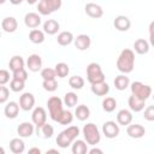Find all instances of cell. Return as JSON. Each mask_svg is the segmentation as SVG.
Listing matches in <instances>:
<instances>
[{
    "mask_svg": "<svg viewBox=\"0 0 154 154\" xmlns=\"http://www.w3.org/2000/svg\"><path fill=\"white\" fill-rule=\"evenodd\" d=\"M135 67V53L134 51L125 48L120 52L118 59H117V69L119 72L126 75L132 72Z\"/></svg>",
    "mask_w": 154,
    "mask_h": 154,
    "instance_id": "obj_1",
    "label": "cell"
},
{
    "mask_svg": "<svg viewBox=\"0 0 154 154\" xmlns=\"http://www.w3.org/2000/svg\"><path fill=\"white\" fill-rule=\"evenodd\" d=\"M78 135H79V128L76 126V125H72V126H69L67 129L63 130L58 135L55 142H57L58 147H60V148H67L78 137Z\"/></svg>",
    "mask_w": 154,
    "mask_h": 154,
    "instance_id": "obj_2",
    "label": "cell"
},
{
    "mask_svg": "<svg viewBox=\"0 0 154 154\" xmlns=\"http://www.w3.org/2000/svg\"><path fill=\"white\" fill-rule=\"evenodd\" d=\"M83 136H84L85 142L88 144H90V146L97 144L100 142V140H101L100 131H99L97 126L94 123H87L83 126Z\"/></svg>",
    "mask_w": 154,
    "mask_h": 154,
    "instance_id": "obj_3",
    "label": "cell"
},
{
    "mask_svg": "<svg viewBox=\"0 0 154 154\" xmlns=\"http://www.w3.org/2000/svg\"><path fill=\"white\" fill-rule=\"evenodd\" d=\"M47 106H48V111H49V116H51L52 120L58 122L59 117L64 112L63 100L60 97H58V96H51L48 99V101H47Z\"/></svg>",
    "mask_w": 154,
    "mask_h": 154,
    "instance_id": "obj_4",
    "label": "cell"
},
{
    "mask_svg": "<svg viewBox=\"0 0 154 154\" xmlns=\"http://www.w3.org/2000/svg\"><path fill=\"white\" fill-rule=\"evenodd\" d=\"M87 79L90 84L105 81V75L102 72L101 66L97 63H90L87 66Z\"/></svg>",
    "mask_w": 154,
    "mask_h": 154,
    "instance_id": "obj_5",
    "label": "cell"
},
{
    "mask_svg": "<svg viewBox=\"0 0 154 154\" xmlns=\"http://www.w3.org/2000/svg\"><path fill=\"white\" fill-rule=\"evenodd\" d=\"M63 5L61 0H40L37 4L38 13L42 16H48L55 11H58Z\"/></svg>",
    "mask_w": 154,
    "mask_h": 154,
    "instance_id": "obj_6",
    "label": "cell"
},
{
    "mask_svg": "<svg viewBox=\"0 0 154 154\" xmlns=\"http://www.w3.org/2000/svg\"><path fill=\"white\" fill-rule=\"evenodd\" d=\"M130 89H131V94H132V95H135V96H137L138 99L144 100V101H146V100L150 96V94H152V87L148 85V84H144V83H142V82H138V81L132 82L131 85H130Z\"/></svg>",
    "mask_w": 154,
    "mask_h": 154,
    "instance_id": "obj_7",
    "label": "cell"
},
{
    "mask_svg": "<svg viewBox=\"0 0 154 154\" xmlns=\"http://www.w3.org/2000/svg\"><path fill=\"white\" fill-rule=\"evenodd\" d=\"M102 132L107 138H114L119 135V125L113 120L105 122L102 125Z\"/></svg>",
    "mask_w": 154,
    "mask_h": 154,
    "instance_id": "obj_8",
    "label": "cell"
},
{
    "mask_svg": "<svg viewBox=\"0 0 154 154\" xmlns=\"http://www.w3.org/2000/svg\"><path fill=\"white\" fill-rule=\"evenodd\" d=\"M31 119H32V123L36 125L37 130L46 123L47 120V113L45 111L43 107H36L34 108L32 111V114H31Z\"/></svg>",
    "mask_w": 154,
    "mask_h": 154,
    "instance_id": "obj_9",
    "label": "cell"
},
{
    "mask_svg": "<svg viewBox=\"0 0 154 154\" xmlns=\"http://www.w3.org/2000/svg\"><path fill=\"white\" fill-rule=\"evenodd\" d=\"M126 134L131 138H141L146 135V129L141 124H129L126 125Z\"/></svg>",
    "mask_w": 154,
    "mask_h": 154,
    "instance_id": "obj_10",
    "label": "cell"
},
{
    "mask_svg": "<svg viewBox=\"0 0 154 154\" xmlns=\"http://www.w3.org/2000/svg\"><path fill=\"white\" fill-rule=\"evenodd\" d=\"M84 10H85V13H87L90 18L97 19V18H101V17L103 16V10H102V7H101L100 5H97V4H95V2H88V4L85 5Z\"/></svg>",
    "mask_w": 154,
    "mask_h": 154,
    "instance_id": "obj_11",
    "label": "cell"
},
{
    "mask_svg": "<svg viewBox=\"0 0 154 154\" xmlns=\"http://www.w3.org/2000/svg\"><path fill=\"white\" fill-rule=\"evenodd\" d=\"M35 105V97L31 93H24L19 97V107L23 111H30Z\"/></svg>",
    "mask_w": 154,
    "mask_h": 154,
    "instance_id": "obj_12",
    "label": "cell"
},
{
    "mask_svg": "<svg viewBox=\"0 0 154 154\" xmlns=\"http://www.w3.org/2000/svg\"><path fill=\"white\" fill-rule=\"evenodd\" d=\"M113 25H114V28H116L117 30H119V31H128V30L130 29V26H131V22H130V19H129L126 16L120 14V16H117V17L114 18Z\"/></svg>",
    "mask_w": 154,
    "mask_h": 154,
    "instance_id": "obj_13",
    "label": "cell"
},
{
    "mask_svg": "<svg viewBox=\"0 0 154 154\" xmlns=\"http://www.w3.org/2000/svg\"><path fill=\"white\" fill-rule=\"evenodd\" d=\"M26 66L29 69V71L31 72H37L41 70L42 67V59L38 54H31L29 55L28 60H26Z\"/></svg>",
    "mask_w": 154,
    "mask_h": 154,
    "instance_id": "obj_14",
    "label": "cell"
},
{
    "mask_svg": "<svg viewBox=\"0 0 154 154\" xmlns=\"http://www.w3.org/2000/svg\"><path fill=\"white\" fill-rule=\"evenodd\" d=\"M24 24L30 29H36L41 24V17L35 12H29L24 16Z\"/></svg>",
    "mask_w": 154,
    "mask_h": 154,
    "instance_id": "obj_15",
    "label": "cell"
},
{
    "mask_svg": "<svg viewBox=\"0 0 154 154\" xmlns=\"http://www.w3.org/2000/svg\"><path fill=\"white\" fill-rule=\"evenodd\" d=\"M73 42H75V47L79 51H85L90 47V43H91V40L88 35L85 34H81L78 35L76 38H73Z\"/></svg>",
    "mask_w": 154,
    "mask_h": 154,
    "instance_id": "obj_16",
    "label": "cell"
},
{
    "mask_svg": "<svg viewBox=\"0 0 154 154\" xmlns=\"http://www.w3.org/2000/svg\"><path fill=\"white\" fill-rule=\"evenodd\" d=\"M91 93L96 96H105L109 93V85L105 81L94 83L91 84Z\"/></svg>",
    "mask_w": 154,
    "mask_h": 154,
    "instance_id": "obj_17",
    "label": "cell"
},
{
    "mask_svg": "<svg viewBox=\"0 0 154 154\" xmlns=\"http://www.w3.org/2000/svg\"><path fill=\"white\" fill-rule=\"evenodd\" d=\"M17 134L19 135V137H30L34 134V125L29 122H23L18 125L17 128Z\"/></svg>",
    "mask_w": 154,
    "mask_h": 154,
    "instance_id": "obj_18",
    "label": "cell"
},
{
    "mask_svg": "<svg viewBox=\"0 0 154 154\" xmlns=\"http://www.w3.org/2000/svg\"><path fill=\"white\" fill-rule=\"evenodd\" d=\"M1 28L6 32H14L18 28V22L14 17H5L1 22Z\"/></svg>",
    "mask_w": 154,
    "mask_h": 154,
    "instance_id": "obj_19",
    "label": "cell"
},
{
    "mask_svg": "<svg viewBox=\"0 0 154 154\" xmlns=\"http://www.w3.org/2000/svg\"><path fill=\"white\" fill-rule=\"evenodd\" d=\"M19 108L20 107H19V105L16 101H10V102L6 103V106L4 108V113H5V116L7 118L14 119L18 116V113H19Z\"/></svg>",
    "mask_w": 154,
    "mask_h": 154,
    "instance_id": "obj_20",
    "label": "cell"
},
{
    "mask_svg": "<svg viewBox=\"0 0 154 154\" xmlns=\"http://www.w3.org/2000/svg\"><path fill=\"white\" fill-rule=\"evenodd\" d=\"M144 102H146L144 100H141L132 94L129 96V100H128V105L132 112H141L144 108Z\"/></svg>",
    "mask_w": 154,
    "mask_h": 154,
    "instance_id": "obj_21",
    "label": "cell"
},
{
    "mask_svg": "<svg viewBox=\"0 0 154 154\" xmlns=\"http://www.w3.org/2000/svg\"><path fill=\"white\" fill-rule=\"evenodd\" d=\"M132 122V113L129 109H120L117 113V123L119 125H129Z\"/></svg>",
    "mask_w": 154,
    "mask_h": 154,
    "instance_id": "obj_22",
    "label": "cell"
},
{
    "mask_svg": "<svg viewBox=\"0 0 154 154\" xmlns=\"http://www.w3.org/2000/svg\"><path fill=\"white\" fill-rule=\"evenodd\" d=\"M60 29V24L55 19H47L43 23V32L48 35H55Z\"/></svg>",
    "mask_w": 154,
    "mask_h": 154,
    "instance_id": "obj_23",
    "label": "cell"
},
{
    "mask_svg": "<svg viewBox=\"0 0 154 154\" xmlns=\"http://www.w3.org/2000/svg\"><path fill=\"white\" fill-rule=\"evenodd\" d=\"M134 49L137 54H147L149 52V43L144 38H138L134 42Z\"/></svg>",
    "mask_w": 154,
    "mask_h": 154,
    "instance_id": "obj_24",
    "label": "cell"
},
{
    "mask_svg": "<svg viewBox=\"0 0 154 154\" xmlns=\"http://www.w3.org/2000/svg\"><path fill=\"white\" fill-rule=\"evenodd\" d=\"M113 83H114V87H116V89H118V90H125L129 85H130V79H129V77L126 76V75H119V76H117L116 78H114V81H113Z\"/></svg>",
    "mask_w": 154,
    "mask_h": 154,
    "instance_id": "obj_25",
    "label": "cell"
},
{
    "mask_svg": "<svg viewBox=\"0 0 154 154\" xmlns=\"http://www.w3.org/2000/svg\"><path fill=\"white\" fill-rule=\"evenodd\" d=\"M10 149L14 154H22L25 150V144L22 138H12L10 141Z\"/></svg>",
    "mask_w": 154,
    "mask_h": 154,
    "instance_id": "obj_26",
    "label": "cell"
},
{
    "mask_svg": "<svg viewBox=\"0 0 154 154\" xmlns=\"http://www.w3.org/2000/svg\"><path fill=\"white\" fill-rule=\"evenodd\" d=\"M71 150L73 154H85L88 152V144L87 142H84L83 140H75L72 142V147Z\"/></svg>",
    "mask_w": 154,
    "mask_h": 154,
    "instance_id": "obj_27",
    "label": "cell"
},
{
    "mask_svg": "<svg viewBox=\"0 0 154 154\" xmlns=\"http://www.w3.org/2000/svg\"><path fill=\"white\" fill-rule=\"evenodd\" d=\"M73 38L75 37L71 31H61V32H59V35L57 37V42H58V45L64 47V46H69L70 43H72Z\"/></svg>",
    "mask_w": 154,
    "mask_h": 154,
    "instance_id": "obj_28",
    "label": "cell"
},
{
    "mask_svg": "<svg viewBox=\"0 0 154 154\" xmlns=\"http://www.w3.org/2000/svg\"><path fill=\"white\" fill-rule=\"evenodd\" d=\"M75 116H76V118H77L78 120L84 122V120H87V119L89 118V116H90V109H89V107L85 106V105H79V106H77L76 109H75Z\"/></svg>",
    "mask_w": 154,
    "mask_h": 154,
    "instance_id": "obj_29",
    "label": "cell"
},
{
    "mask_svg": "<svg viewBox=\"0 0 154 154\" xmlns=\"http://www.w3.org/2000/svg\"><path fill=\"white\" fill-rule=\"evenodd\" d=\"M8 67L12 72L14 71H18L20 69L24 67V59L20 57V55H13L8 63Z\"/></svg>",
    "mask_w": 154,
    "mask_h": 154,
    "instance_id": "obj_30",
    "label": "cell"
},
{
    "mask_svg": "<svg viewBox=\"0 0 154 154\" xmlns=\"http://www.w3.org/2000/svg\"><path fill=\"white\" fill-rule=\"evenodd\" d=\"M29 40L35 45H40L45 41V32L38 29H32L29 32Z\"/></svg>",
    "mask_w": 154,
    "mask_h": 154,
    "instance_id": "obj_31",
    "label": "cell"
},
{
    "mask_svg": "<svg viewBox=\"0 0 154 154\" xmlns=\"http://www.w3.org/2000/svg\"><path fill=\"white\" fill-rule=\"evenodd\" d=\"M77 102H78V96H77L76 93L69 91V93H66V94L64 95V101H63V103H64L65 106H67V107H75V106L77 105Z\"/></svg>",
    "mask_w": 154,
    "mask_h": 154,
    "instance_id": "obj_32",
    "label": "cell"
},
{
    "mask_svg": "<svg viewBox=\"0 0 154 154\" xmlns=\"http://www.w3.org/2000/svg\"><path fill=\"white\" fill-rule=\"evenodd\" d=\"M54 67H55L54 69L55 75L58 77H60V78H65L70 72V67H69V65L66 63H58Z\"/></svg>",
    "mask_w": 154,
    "mask_h": 154,
    "instance_id": "obj_33",
    "label": "cell"
},
{
    "mask_svg": "<svg viewBox=\"0 0 154 154\" xmlns=\"http://www.w3.org/2000/svg\"><path fill=\"white\" fill-rule=\"evenodd\" d=\"M116 107H117V101H116L114 97L108 96V97H105L103 99V101H102V108H103L105 112L111 113V112H113L116 109Z\"/></svg>",
    "mask_w": 154,
    "mask_h": 154,
    "instance_id": "obj_34",
    "label": "cell"
},
{
    "mask_svg": "<svg viewBox=\"0 0 154 154\" xmlns=\"http://www.w3.org/2000/svg\"><path fill=\"white\" fill-rule=\"evenodd\" d=\"M25 87V81H22L19 78H14L12 77V79L10 81V89L14 93H19L24 89Z\"/></svg>",
    "mask_w": 154,
    "mask_h": 154,
    "instance_id": "obj_35",
    "label": "cell"
},
{
    "mask_svg": "<svg viewBox=\"0 0 154 154\" xmlns=\"http://www.w3.org/2000/svg\"><path fill=\"white\" fill-rule=\"evenodd\" d=\"M69 85L72 89L79 90V89H82L84 87V79L81 76H72V77L69 78Z\"/></svg>",
    "mask_w": 154,
    "mask_h": 154,
    "instance_id": "obj_36",
    "label": "cell"
},
{
    "mask_svg": "<svg viewBox=\"0 0 154 154\" xmlns=\"http://www.w3.org/2000/svg\"><path fill=\"white\" fill-rule=\"evenodd\" d=\"M72 120H73L72 113H71L70 111H65V109H64V112L61 113V116H60L59 119H58V123L61 124V125H69V124L72 123Z\"/></svg>",
    "mask_w": 154,
    "mask_h": 154,
    "instance_id": "obj_37",
    "label": "cell"
},
{
    "mask_svg": "<svg viewBox=\"0 0 154 154\" xmlns=\"http://www.w3.org/2000/svg\"><path fill=\"white\" fill-rule=\"evenodd\" d=\"M42 87L46 91H55L58 88V82L55 78L53 79H43L42 82Z\"/></svg>",
    "mask_w": 154,
    "mask_h": 154,
    "instance_id": "obj_38",
    "label": "cell"
},
{
    "mask_svg": "<svg viewBox=\"0 0 154 154\" xmlns=\"http://www.w3.org/2000/svg\"><path fill=\"white\" fill-rule=\"evenodd\" d=\"M38 130H41V134L43 135L45 138H51V137L53 136V134H54L53 126H52L51 124H48V123H45Z\"/></svg>",
    "mask_w": 154,
    "mask_h": 154,
    "instance_id": "obj_39",
    "label": "cell"
},
{
    "mask_svg": "<svg viewBox=\"0 0 154 154\" xmlns=\"http://www.w3.org/2000/svg\"><path fill=\"white\" fill-rule=\"evenodd\" d=\"M41 77L43 79H53L57 77L55 75V71L54 69H51V67H46L43 70H41Z\"/></svg>",
    "mask_w": 154,
    "mask_h": 154,
    "instance_id": "obj_40",
    "label": "cell"
},
{
    "mask_svg": "<svg viewBox=\"0 0 154 154\" xmlns=\"http://www.w3.org/2000/svg\"><path fill=\"white\" fill-rule=\"evenodd\" d=\"M143 117H144V119L148 120V122H153V120H154V106H153V105L147 106V108L144 109Z\"/></svg>",
    "mask_w": 154,
    "mask_h": 154,
    "instance_id": "obj_41",
    "label": "cell"
},
{
    "mask_svg": "<svg viewBox=\"0 0 154 154\" xmlns=\"http://www.w3.org/2000/svg\"><path fill=\"white\" fill-rule=\"evenodd\" d=\"M8 96H10V90L6 87L0 85V103H5L8 100Z\"/></svg>",
    "mask_w": 154,
    "mask_h": 154,
    "instance_id": "obj_42",
    "label": "cell"
},
{
    "mask_svg": "<svg viewBox=\"0 0 154 154\" xmlns=\"http://www.w3.org/2000/svg\"><path fill=\"white\" fill-rule=\"evenodd\" d=\"M12 73H13L12 77H14V78H19L22 81H26L28 79V72H26V70L24 67L20 69V70H18V71H14Z\"/></svg>",
    "mask_w": 154,
    "mask_h": 154,
    "instance_id": "obj_43",
    "label": "cell"
},
{
    "mask_svg": "<svg viewBox=\"0 0 154 154\" xmlns=\"http://www.w3.org/2000/svg\"><path fill=\"white\" fill-rule=\"evenodd\" d=\"M10 82V72L7 70H0V85H5Z\"/></svg>",
    "mask_w": 154,
    "mask_h": 154,
    "instance_id": "obj_44",
    "label": "cell"
},
{
    "mask_svg": "<svg viewBox=\"0 0 154 154\" xmlns=\"http://www.w3.org/2000/svg\"><path fill=\"white\" fill-rule=\"evenodd\" d=\"M90 154H95V153H99V154H102V149H99V148H91L90 150H88Z\"/></svg>",
    "mask_w": 154,
    "mask_h": 154,
    "instance_id": "obj_45",
    "label": "cell"
},
{
    "mask_svg": "<svg viewBox=\"0 0 154 154\" xmlns=\"http://www.w3.org/2000/svg\"><path fill=\"white\" fill-rule=\"evenodd\" d=\"M29 153H30V154H31V153H37V154H40V153H41V149L34 147V148H30V149H29Z\"/></svg>",
    "mask_w": 154,
    "mask_h": 154,
    "instance_id": "obj_46",
    "label": "cell"
},
{
    "mask_svg": "<svg viewBox=\"0 0 154 154\" xmlns=\"http://www.w3.org/2000/svg\"><path fill=\"white\" fill-rule=\"evenodd\" d=\"M10 2L12 5H20L23 2V0H10Z\"/></svg>",
    "mask_w": 154,
    "mask_h": 154,
    "instance_id": "obj_47",
    "label": "cell"
},
{
    "mask_svg": "<svg viewBox=\"0 0 154 154\" xmlns=\"http://www.w3.org/2000/svg\"><path fill=\"white\" fill-rule=\"evenodd\" d=\"M46 153H47V154H49V153H57V154H59L58 149H48V150H47Z\"/></svg>",
    "mask_w": 154,
    "mask_h": 154,
    "instance_id": "obj_48",
    "label": "cell"
},
{
    "mask_svg": "<svg viewBox=\"0 0 154 154\" xmlns=\"http://www.w3.org/2000/svg\"><path fill=\"white\" fill-rule=\"evenodd\" d=\"M25 1H26L29 5H34V4H36V1H37V0H25Z\"/></svg>",
    "mask_w": 154,
    "mask_h": 154,
    "instance_id": "obj_49",
    "label": "cell"
},
{
    "mask_svg": "<svg viewBox=\"0 0 154 154\" xmlns=\"http://www.w3.org/2000/svg\"><path fill=\"white\" fill-rule=\"evenodd\" d=\"M0 154H5V149L2 147H0Z\"/></svg>",
    "mask_w": 154,
    "mask_h": 154,
    "instance_id": "obj_50",
    "label": "cell"
},
{
    "mask_svg": "<svg viewBox=\"0 0 154 154\" xmlns=\"http://www.w3.org/2000/svg\"><path fill=\"white\" fill-rule=\"evenodd\" d=\"M6 2V0H0V5H2V4H5Z\"/></svg>",
    "mask_w": 154,
    "mask_h": 154,
    "instance_id": "obj_51",
    "label": "cell"
},
{
    "mask_svg": "<svg viewBox=\"0 0 154 154\" xmlns=\"http://www.w3.org/2000/svg\"><path fill=\"white\" fill-rule=\"evenodd\" d=\"M0 37H1V32H0Z\"/></svg>",
    "mask_w": 154,
    "mask_h": 154,
    "instance_id": "obj_52",
    "label": "cell"
}]
</instances>
